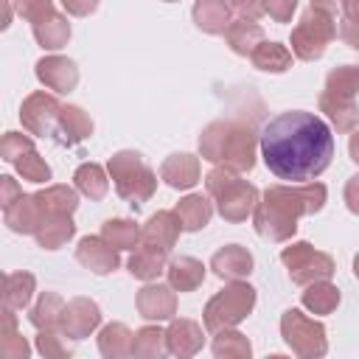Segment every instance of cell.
<instances>
[{
    "mask_svg": "<svg viewBox=\"0 0 359 359\" xmlns=\"http://www.w3.org/2000/svg\"><path fill=\"white\" fill-rule=\"evenodd\" d=\"M328 199V188L323 182H289V185H269L255 210H252V224L255 233L266 241H289L297 233V219L320 213Z\"/></svg>",
    "mask_w": 359,
    "mask_h": 359,
    "instance_id": "cell-2",
    "label": "cell"
},
{
    "mask_svg": "<svg viewBox=\"0 0 359 359\" xmlns=\"http://www.w3.org/2000/svg\"><path fill=\"white\" fill-rule=\"evenodd\" d=\"M194 22L199 31L205 34H224L227 25L233 22L230 17V3L227 0H196L194 3V11H191Z\"/></svg>",
    "mask_w": 359,
    "mask_h": 359,
    "instance_id": "cell-22",
    "label": "cell"
},
{
    "mask_svg": "<svg viewBox=\"0 0 359 359\" xmlns=\"http://www.w3.org/2000/svg\"><path fill=\"white\" fill-rule=\"evenodd\" d=\"M300 303L311 314H331L339 306V289L325 278V280H311L306 283V292L300 294Z\"/></svg>",
    "mask_w": 359,
    "mask_h": 359,
    "instance_id": "cell-32",
    "label": "cell"
},
{
    "mask_svg": "<svg viewBox=\"0 0 359 359\" xmlns=\"http://www.w3.org/2000/svg\"><path fill=\"white\" fill-rule=\"evenodd\" d=\"M165 275H168V283H171L177 292H194V289H199L202 280H205V264H202L199 258L180 255V258H171V261H168Z\"/></svg>",
    "mask_w": 359,
    "mask_h": 359,
    "instance_id": "cell-25",
    "label": "cell"
},
{
    "mask_svg": "<svg viewBox=\"0 0 359 359\" xmlns=\"http://www.w3.org/2000/svg\"><path fill=\"white\" fill-rule=\"evenodd\" d=\"M345 205L351 213L359 216V174H353L348 182H345Z\"/></svg>",
    "mask_w": 359,
    "mask_h": 359,
    "instance_id": "cell-50",
    "label": "cell"
},
{
    "mask_svg": "<svg viewBox=\"0 0 359 359\" xmlns=\"http://www.w3.org/2000/svg\"><path fill=\"white\" fill-rule=\"evenodd\" d=\"M297 8V0H266V14L275 22H289Z\"/></svg>",
    "mask_w": 359,
    "mask_h": 359,
    "instance_id": "cell-45",
    "label": "cell"
},
{
    "mask_svg": "<svg viewBox=\"0 0 359 359\" xmlns=\"http://www.w3.org/2000/svg\"><path fill=\"white\" fill-rule=\"evenodd\" d=\"M73 182H76V191L84 194L87 199L98 202L107 196L109 191V180H107V171L98 165V163H81L73 174Z\"/></svg>",
    "mask_w": 359,
    "mask_h": 359,
    "instance_id": "cell-34",
    "label": "cell"
},
{
    "mask_svg": "<svg viewBox=\"0 0 359 359\" xmlns=\"http://www.w3.org/2000/svg\"><path fill=\"white\" fill-rule=\"evenodd\" d=\"M216 359H250L252 356V345L250 339L236 331V328H222L213 331V345H210Z\"/></svg>",
    "mask_w": 359,
    "mask_h": 359,
    "instance_id": "cell-35",
    "label": "cell"
},
{
    "mask_svg": "<svg viewBox=\"0 0 359 359\" xmlns=\"http://www.w3.org/2000/svg\"><path fill=\"white\" fill-rule=\"evenodd\" d=\"M168 252L157 250V247H149V244H137L132 250V258H129V275L137 278V280H154L160 272H165L168 266Z\"/></svg>",
    "mask_w": 359,
    "mask_h": 359,
    "instance_id": "cell-26",
    "label": "cell"
},
{
    "mask_svg": "<svg viewBox=\"0 0 359 359\" xmlns=\"http://www.w3.org/2000/svg\"><path fill=\"white\" fill-rule=\"evenodd\" d=\"M73 236H76V222L70 219V213H45L34 233V238L42 250H59Z\"/></svg>",
    "mask_w": 359,
    "mask_h": 359,
    "instance_id": "cell-21",
    "label": "cell"
},
{
    "mask_svg": "<svg viewBox=\"0 0 359 359\" xmlns=\"http://www.w3.org/2000/svg\"><path fill=\"white\" fill-rule=\"evenodd\" d=\"M280 337L300 359H320L328 353L325 325L306 317L300 309H286L280 314Z\"/></svg>",
    "mask_w": 359,
    "mask_h": 359,
    "instance_id": "cell-8",
    "label": "cell"
},
{
    "mask_svg": "<svg viewBox=\"0 0 359 359\" xmlns=\"http://www.w3.org/2000/svg\"><path fill=\"white\" fill-rule=\"evenodd\" d=\"M205 188L208 194L216 199V210L224 222H247V216H252L261 194L252 182L241 180L238 171L227 168V165H213L205 174Z\"/></svg>",
    "mask_w": 359,
    "mask_h": 359,
    "instance_id": "cell-4",
    "label": "cell"
},
{
    "mask_svg": "<svg viewBox=\"0 0 359 359\" xmlns=\"http://www.w3.org/2000/svg\"><path fill=\"white\" fill-rule=\"evenodd\" d=\"M3 219H6L8 230L22 233V236H34L39 222H42V208H39L34 194H22L8 208H3Z\"/></svg>",
    "mask_w": 359,
    "mask_h": 359,
    "instance_id": "cell-20",
    "label": "cell"
},
{
    "mask_svg": "<svg viewBox=\"0 0 359 359\" xmlns=\"http://www.w3.org/2000/svg\"><path fill=\"white\" fill-rule=\"evenodd\" d=\"M337 6H342V0H311V8H320L325 14H334Z\"/></svg>",
    "mask_w": 359,
    "mask_h": 359,
    "instance_id": "cell-53",
    "label": "cell"
},
{
    "mask_svg": "<svg viewBox=\"0 0 359 359\" xmlns=\"http://www.w3.org/2000/svg\"><path fill=\"white\" fill-rule=\"evenodd\" d=\"M0 353L6 359H25L31 353V345L17 331H0Z\"/></svg>",
    "mask_w": 359,
    "mask_h": 359,
    "instance_id": "cell-44",
    "label": "cell"
},
{
    "mask_svg": "<svg viewBox=\"0 0 359 359\" xmlns=\"http://www.w3.org/2000/svg\"><path fill=\"white\" fill-rule=\"evenodd\" d=\"M320 112H325V118L337 126V132L351 135L359 126V107L353 98H337L328 93H320Z\"/></svg>",
    "mask_w": 359,
    "mask_h": 359,
    "instance_id": "cell-23",
    "label": "cell"
},
{
    "mask_svg": "<svg viewBox=\"0 0 359 359\" xmlns=\"http://www.w3.org/2000/svg\"><path fill=\"white\" fill-rule=\"evenodd\" d=\"M165 342H168V353L171 356L188 359V356H196L202 351L205 334H202V325L196 320H188V317L174 320L171 317V323L165 328Z\"/></svg>",
    "mask_w": 359,
    "mask_h": 359,
    "instance_id": "cell-16",
    "label": "cell"
},
{
    "mask_svg": "<svg viewBox=\"0 0 359 359\" xmlns=\"http://www.w3.org/2000/svg\"><path fill=\"white\" fill-rule=\"evenodd\" d=\"M62 311H65V300L56 292H42L39 300L31 306L28 320L36 331H62Z\"/></svg>",
    "mask_w": 359,
    "mask_h": 359,
    "instance_id": "cell-27",
    "label": "cell"
},
{
    "mask_svg": "<svg viewBox=\"0 0 359 359\" xmlns=\"http://www.w3.org/2000/svg\"><path fill=\"white\" fill-rule=\"evenodd\" d=\"M101 325V309L90 297H73L62 311V334L70 339H87Z\"/></svg>",
    "mask_w": 359,
    "mask_h": 359,
    "instance_id": "cell-11",
    "label": "cell"
},
{
    "mask_svg": "<svg viewBox=\"0 0 359 359\" xmlns=\"http://www.w3.org/2000/svg\"><path fill=\"white\" fill-rule=\"evenodd\" d=\"M62 6L73 17H87V14H93L98 8V0H62Z\"/></svg>",
    "mask_w": 359,
    "mask_h": 359,
    "instance_id": "cell-48",
    "label": "cell"
},
{
    "mask_svg": "<svg viewBox=\"0 0 359 359\" xmlns=\"http://www.w3.org/2000/svg\"><path fill=\"white\" fill-rule=\"evenodd\" d=\"M252 266H255V261H252L250 250L241 244H227V247L216 250L210 258V269L222 280H244L252 272Z\"/></svg>",
    "mask_w": 359,
    "mask_h": 359,
    "instance_id": "cell-18",
    "label": "cell"
},
{
    "mask_svg": "<svg viewBox=\"0 0 359 359\" xmlns=\"http://www.w3.org/2000/svg\"><path fill=\"white\" fill-rule=\"evenodd\" d=\"M353 275H356V278H359V252H356V255H353Z\"/></svg>",
    "mask_w": 359,
    "mask_h": 359,
    "instance_id": "cell-54",
    "label": "cell"
},
{
    "mask_svg": "<svg viewBox=\"0 0 359 359\" xmlns=\"http://www.w3.org/2000/svg\"><path fill=\"white\" fill-rule=\"evenodd\" d=\"M93 135V121L90 115L76 107V104H65L62 107V115H59V126H56V135L53 140L62 143V146H79L81 140H87Z\"/></svg>",
    "mask_w": 359,
    "mask_h": 359,
    "instance_id": "cell-19",
    "label": "cell"
},
{
    "mask_svg": "<svg viewBox=\"0 0 359 359\" xmlns=\"http://www.w3.org/2000/svg\"><path fill=\"white\" fill-rule=\"evenodd\" d=\"M342 14L351 22H359V0H342Z\"/></svg>",
    "mask_w": 359,
    "mask_h": 359,
    "instance_id": "cell-51",
    "label": "cell"
},
{
    "mask_svg": "<svg viewBox=\"0 0 359 359\" xmlns=\"http://www.w3.org/2000/svg\"><path fill=\"white\" fill-rule=\"evenodd\" d=\"M135 306L140 311L143 320H151V323H163V320H171L177 314V289L168 283H146L137 297H135Z\"/></svg>",
    "mask_w": 359,
    "mask_h": 359,
    "instance_id": "cell-12",
    "label": "cell"
},
{
    "mask_svg": "<svg viewBox=\"0 0 359 359\" xmlns=\"http://www.w3.org/2000/svg\"><path fill=\"white\" fill-rule=\"evenodd\" d=\"M36 79L53 93H70L79 84V67L67 56H42L36 62Z\"/></svg>",
    "mask_w": 359,
    "mask_h": 359,
    "instance_id": "cell-14",
    "label": "cell"
},
{
    "mask_svg": "<svg viewBox=\"0 0 359 359\" xmlns=\"http://www.w3.org/2000/svg\"><path fill=\"white\" fill-rule=\"evenodd\" d=\"M31 28H34L36 45L45 48V50H59V48H65L67 39H70V22H67V17L59 14V11H53L50 17L39 20V22L31 25Z\"/></svg>",
    "mask_w": 359,
    "mask_h": 359,
    "instance_id": "cell-29",
    "label": "cell"
},
{
    "mask_svg": "<svg viewBox=\"0 0 359 359\" xmlns=\"http://www.w3.org/2000/svg\"><path fill=\"white\" fill-rule=\"evenodd\" d=\"M31 149H34V140L28 135H22V132H6L3 140H0V160L14 163L25 151H31Z\"/></svg>",
    "mask_w": 359,
    "mask_h": 359,
    "instance_id": "cell-41",
    "label": "cell"
},
{
    "mask_svg": "<svg viewBox=\"0 0 359 359\" xmlns=\"http://www.w3.org/2000/svg\"><path fill=\"white\" fill-rule=\"evenodd\" d=\"M165 3H177V0H165Z\"/></svg>",
    "mask_w": 359,
    "mask_h": 359,
    "instance_id": "cell-55",
    "label": "cell"
},
{
    "mask_svg": "<svg viewBox=\"0 0 359 359\" xmlns=\"http://www.w3.org/2000/svg\"><path fill=\"white\" fill-rule=\"evenodd\" d=\"M76 258H79L81 266H87L95 275H109L121 266L118 250L104 236H84L76 247Z\"/></svg>",
    "mask_w": 359,
    "mask_h": 359,
    "instance_id": "cell-13",
    "label": "cell"
},
{
    "mask_svg": "<svg viewBox=\"0 0 359 359\" xmlns=\"http://www.w3.org/2000/svg\"><path fill=\"white\" fill-rule=\"evenodd\" d=\"M11 3H14L17 14L22 20H28L31 25H36L39 20H45V17H50L56 11L53 8V0H11Z\"/></svg>",
    "mask_w": 359,
    "mask_h": 359,
    "instance_id": "cell-42",
    "label": "cell"
},
{
    "mask_svg": "<svg viewBox=\"0 0 359 359\" xmlns=\"http://www.w3.org/2000/svg\"><path fill=\"white\" fill-rule=\"evenodd\" d=\"M174 210H177V216H180L182 230H188V233L202 230V227L210 222V216H213V208H210L208 196H202V194H188V196H182Z\"/></svg>",
    "mask_w": 359,
    "mask_h": 359,
    "instance_id": "cell-30",
    "label": "cell"
},
{
    "mask_svg": "<svg viewBox=\"0 0 359 359\" xmlns=\"http://www.w3.org/2000/svg\"><path fill=\"white\" fill-rule=\"evenodd\" d=\"M348 154H351V160L359 165V126L351 132V140H348Z\"/></svg>",
    "mask_w": 359,
    "mask_h": 359,
    "instance_id": "cell-52",
    "label": "cell"
},
{
    "mask_svg": "<svg viewBox=\"0 0 359 359\" xmlns=\"http://www.w3.org/2000/svg\"><path fill=\"white\" fill-rule=\"evenodd\" d=\"M292 50L286 48V45H280V42H261L252 53H250V62H252V67H258V70H264V73H286L289 67H292Z\"/></svg>",
    "mask_w": 359,
    "mask_h": 359,
    "instance_id": "cell-31",
    "label": "cell"
},
{
    "mask_svg": "<svg viewBox=\"0 0 359 359\" xmlns=\"http://www.w3.org/2000/svg\"><path fill=\"white\" fill-rule=\"evenodd\" d=\"M280 261H283L292 283H297V286H306L311 280H325L337 272L334 258L328 252L314 250L309 241H292L289 247H283Z\"/></svg>",
    "mask_w": 359,
    "mask_h": 359,
    "instance_id": "cell-9",
    "label": "cell"
},
{
    "mask_svg": "<svg viewBox=\"0 0 359 359\" xmlns=\"http://www.w3.org/2000/svg\"><path fill=\"white\" fill-rule=\"evenodd\" d=\"M59 115H62V104L56 101V95L42 93V90L31 93L20 107L22 126L36 137H53L59 126Z\"/></svg>",
    "mask_w": 359,
    "mask_h": 359,
    "instance_id": "cell-10",
    "label": "cell"
},
{
    "mask_svg": "<svg viewBox=\"0 0 359 359\" xmlns=\"http://www.w3.org/2000/svg\"><path fill=\"white\" fill-rule=\"evenodd\" d=\"M11 165H14L17 174H20L22 180H28V182H48V180H50V165L45 163V157H42L36 149L25 151V154H22L20 160H14Z\"/></svg>",
    "mask_w": 359,
    "mask_h": 359,
    "instance_id": "cell-40",
    "label": "cell"
},
{
    "mask_svg": "<svg viewBox=\"0 0 359 359\" xmlns=\"http://www.w3.org/2000/svg\"><path fill=\"white\" fill-rule=\"evenodd\" d=\"M101 236L115 250H135L140 244V227L132 219H107L101 224Z\"/></svg>",
    "mask_w": 359,
    "mask_h": 359,
    "instance_id": "cell-37",
    "label": "cell"
},
{
    "mask_svg": "<svg viewBox=\"0 0 359 359\" xmlns=\"http://www.w3.org/2000/svg\"><path fill=\"white\" fill-rule=\"evenodd\" d=\"M255 132L238 121H213L199 135V154L213 165H227L238 174L255 165Z\"/></svg>",
    "mask_w": 359,
    "mask_h": 359,
    "instance_id": "cell-3",
    "label": "cell"
},
{
    "mask_svg": "<svg viewBox=\"0 0 359 359\" xmlns=\"http://www.w3.org/2000/svg\"><path fill=\"white\" fill-rule=\"evenodd\" d=\"M160 180L174 191H188L199 182V157L188 151L168 154L160 165Z\"/></svg>",
    "mask_w": 359,
    "mask_h": 359,
    "instance_id": "cell-17",
    "label": "cell"
},
{
    "mask_svg": "<svg viewBox=\"0 0 359 359\" xmlns=\"http://www.w3.org/2000/svg\"><path fill=\"white\" fill-rule=\"evenodd\" d=\"M20 196H22V188L17 185V180H14V177H8V174H6V177H0V205H3V208H8V205H11L14 199H20Z\"/></svg>",
    "mask_w": 359,
    "mask_h": 359,
    "instance_id": "cell-47",
    "label": "cell"
},
{
    "mask_svg": "<svg viewBox=\"0 0 359 359\" xmlns=\"http://www.w3.org/2000/svg\"><path fill=\"white\" fill-rule=\"evenodd\" d=\"M230 6L250 20H258L261 14H266V0H230Z\"/></svg>",
    "mask_w": 359,
    "mask_h": 359,
    "instance_id": "cell-46",
    "label": "cell"
},
{
    "mask_svg": "<svg viewBox=\"0 0 359 359\" xmlns=\"http://www.w3.org/2000/svg\"><path fill=\"white\" fill-rule=\"evenodd\" d=\"M34 345H36V351H39L45 359H65V356H70L67 345L62 342V337H59L56 331H39Z\"/></svg>",
    "mask_w": 359,
    "mask_h": 359,
    "instance_id": "cell-43",
    "label": "cell"
},
{
    "mask_svg": "<svg viewBox=\"0 0 359 359\" xmlns=\"http://www.w3.org/2000/svg\"><path fill=\"white\" fill-rule=\"evenodd\" d=\"M339 36L348 48L359 50V22H351V20H342L339 22Z\"/></svg>",
    "mask_w": 359,
    "mask_h": 359,
    "instance_id": "cell-49",
    "label": "cell"
},
{
    "mask_svg": "<svg viewBox=\"0 0 359 359\" xmlns=\"http://www.w3.org/2000/svg\"><path fill=\"white\" fill-rule=\"evenodd\" d=\"M334 36H337L334 14H325V11L309 6V11H303L300 22L292 28L289 45L300 62H314L325 53V48L331 45Z\"/></svg>",
    "mask_w": 359,
    "mask_h": 359,
    "instance_id": "cell-7",
    "label": "cell"
},
{
    "mask_svg": "<svg viewBox=\"0 0 359 359\" xmlns=\"http://www.w3.org/2000/svg\"><path fill=\"white\" fill-rule=\"evenodd\" d=\"M252 309H255V289L244 280H233L205 303L202 323L210 334L222 328H236L241 320L250 317Z\"/></svg>",
    "mask_w": 359,
    "mask_h": 359,
    "instance_id": "cell-6",
    "label": "cell"
},
{
    "mask_svg": "<svg viewBox=\"0 0 359 359\" xmlns=\"http://www.w3.org/2000/svg\"><path fill=\"white\" fill-rule=\"evenodd\" d=\"M107 171H109V180H112L118 196L126 199L132 208H140L157 191V174L132 149L115 151L109 157V163H107Z\"/></svg>",
    "mask_w": 359,
    "mask_h": 359,
    "instance_id": "cell-5",
    "label": "cell"
},
{
    "mask_svg": "<svg viewBox=\"0 0 359 359\" xmlns=\"http://www.w3.org/2000/svg\"><path fill=\"white\" fill-rule=\"evenodd\" d=\"M337 98H356L359 93V65H339L325 76V90Z\"/></svg>",
    "mask_w": 359,
    "mask_h": 359,
    "instance_id": "cell-39",
    "label": "cell"
},
{
    "mask_svg": "<svg viewBox=\"0 0 359 359\" xmlns=\"http://www.w3.org/2000/svg\"><path fill=\"white\" fill-rule=\"evenodd\" d=\"M224 39H227V45H230L233 53L250 56V53L264 42V28H261L255 20H250V17H236V20L227 25Z\"/></svg>",
    "mask_w": 359,
    "mask_h": 359,
    "instance_id": "cell-24",
    "label": "cell"
},
{
    "mask_svg": "<svg viewBox=\"0 0 359 359\" xmlns=\"http://www.w3.org/2000/svg\"><path fill=\"white\" fill-rule=\"evenodd\" d=\"M34 292H36V278L31 272H25V269L11 272V275H6V283H3V306L20 311L31 303Z\"/></svg>",
    "mask_w": 359,
    "mask_h": 359,
    "instance_id": "cell-33",
    "label": "cell"
},
{
    "mask_svg": "<svg viewBox=\"0 0 359 359\" xmlns=\"http://www.w3.org/2000/svg\"><path fill=\"white\" fill-rule=\"evenodd\" d=\"M165 353H168L165 331H160L157 325H143L140 331H135L132 356H137V359H160Z\"/></svg>",
    "mask_w": 359,
    "mask_h": 359,
    "instance_id": "cell-38",
    "label": "cell"
},
{
    "mask_svg": "<svg viewBox=\"0 0 359 359\" xmlns=\"http://www.w3.org/2000/svg\"><path fill=\"white\" fill-rule=\"evenodd\" d=\"M132 345H135V334L123 323H107L98 331V351H101L104 359L132 356Z\"/></svg>",
    "mask_w": 359,
    "mask_h": 359,
    "instance_id": "cell-28",
    "label": "cell"
},
{
    "mask_svg": "<svg viewBox=\"0 0 359 359\" xmlns=\"http://www.w3.org/2000/svg\"><path fill=\"white\" fill-rule=\"evenodd\" d=\"M180 216L177 210H157L154 216H149V222L140 227V244L157 247L163 252H171L177 238H180Z\"/></svg>",
    "mask_w": 359,
    "mask_h": 359,
    "instance_id": "cell-15",
    "label": "cell"
},
{
    "mask_svg": "<svg viewBox=\"0 0 359 359\" xmlns=\"http://www.w3.org/2000/svg\"><path fill=\"white\" fill-rule=\"evenodd\" d=\"M261 157L278 180L309 182L331 165V126L306 109L280 112L261 132Z\"/></svg>",
    "mask_w": 359,
    "mask_h": 359,
    "instance_id": "cell-1",
    "label": "cell"
},
{
    "mask_svg": "<svg viewBox=\"0 0 359 359\" xmlns=\"http://www.w3.org/2000/svg\"><path fill=\"white\" fill-rule=\"evenodd\" d=\"M34 196L42 208V216L45 213H70L73 216V210L79 208V194L70 185H48L42 191H36Z\"/></svg>",
    "mask_w": 359,
    "mask_h": 359,
    "instance_id": "cell-36",
    "label": "cell"
}]
</instances>
